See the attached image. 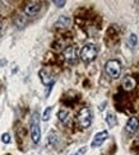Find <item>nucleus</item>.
I'll list each match as a JSON object with an SVG mask.
<instances>
[{
  "instance_id": "obj_13",
  "label": "nucleus",
  "mask_w": 139,
  "mask_h": 155,
  "mask_svg": "<svg viewBox=\"0 0 139 155\" xmlns=\"http://www.w3.org/2000/svg\"><path fill=\"white\" fill-rule=\"evenodd\" d=\"M69 23H70V19H69V18L65 17V15H61V17H59V19L56 20L55 26H56V27H67Z\"/></svg>"
},
{
  "instance_id": "obj_12",
  "label": "nucleus",
  "mask_w": 139,
  "mask_h": 155,
  "mask_svg": "<svg viewBox=\"0 0 139 155\" xmlns=\"http://www.w3.org/2000/svg\"><path fill=\"white\" fill-rule=\"evenodd\" d=\"M106 122H107V125L110 127H114L116 123H118V118H116L112 112H108L107 115H106Z\"/></svg>"
},
{
  "instance_id": "obj_1",
  "label": "nucleus",
  "mask_w": 139,
  "mask_h": 155,
  "mask_svg": "<svg viewBox=\"0 0 139 155\" xmlns=\"http://www.w3.org/2000/svg\"><path fill=\"white\" fill-rule=\"evenodd\" d=\"M31 139L35 144L40 142L41 139V129H40V115L35 112L31 118Z\"/></svg>"
},
{
  "instance_id": "obj_14",
  "label": "nucleus",
  "mask_w": 139,
  "mask_h": 155,
  "mask_svg": "<svg viewBox=\"0 0 139 155\" xmlns=\"http://www.w3.org/2000/svg\"><path fill=\"white\" fill-rule=\"evenodd\" d=\"M51 111H53V107H47L45 109V112H43V115H42V119H43V121H49L50 115H51Z\"/></svg>"
},
{
  "instance_id": "obj_10",
  "label": "nucleus",
  "mask_w": 139,
  "mask_h": 155,
  "mask_svg": "<svg viewBox=\"0 0 139 155\" xmlns=\"http://www.w3.org/2000/svg\"><path fill=\"white\" fill-rule=\"evenodd\" d=\"M122 86H124L125 90H132L135 86V80L132 77H126L122 80Z\"/></svg>"
},
{
  "instance_id": "obj_20",
  "label": "nucleus",
  "mask_w": 139,
  "mask_h": 155,
  "mask_svg": "<svg viewBox=\"0 0 139 155\" xmlns=\"http://www.w3.org/2000/svg\"><path fill=\"white\" fill-rule=\"evenodd\" d=\"M0 29H1V23H0Z\"/></svg>"
},
{
  "instance_id": "obj_16",
  "label": "nucleus",
  "mask_w": 139,
  "mask_h": 155,
  "mask_svg": "<svg viewBox=\"0 0 139 155\" xmlns=\"http://www.w3.org/2000/svg\"><path fill=\"white\" fill-rule=\"evenodd\" d=\"M49 141H50L53 145H55V142L58 141V135H56L55 132H51V134L49 135Z\"/></svg>"
},
{
  "instance_id": "obj_8",
  "label": "nucleus",
  "mask_w": 139,
  "mask_h": 155,
  "mask_svg": "<svg viewBox=\"0 0 139 155\" xmlns=\"http://www.w3.org/2000/svg\"><path fill=\"white\" fill-rule=\"evenodd\" d=\"M139 127V119L137 117H130L126 122V131L129 134H135Z\"/></svg>"
},
{
  "instance_id": "obj_2",
  "label": "nucleus",
  "mask_w": 139,
  "mask_h": 155,
  "mask_svg": "<svg viewBox=\"0 0 139 155\" xmlns=\"http://www.w3.org/2000/svg\"><path fill=\"white\" fill-rule=\"evenodd\" d=\"M96 56H97V47L93 43L86 45L80 51V59H82V61H84L86 64L92 62L96 59Z\"/></svg>"
},
{
  "instance_id": "obj_9",
  "label": "nucleus",
  "mask_w": 139,
  "mask_h": 155,
  "mask_svg": "<svg viewBox=\"0 0 139 155\" xmlns=\"http://www.w3.org/2000/svg\"><path fill=\"white\" fill-rule=\"evenodd\" d=\"M40 78L41 80H42V83L45 84V85H49L51 86L54 83V78L50 75V73L47 71V70H41L40 71Z\"/></svg>"
},
{
  "instance_id": "obj_5",
  "label": "nucleus",
  "mask_w": 139,
  "mask_h": 155,
  "mask_svg": "<svg viewBox=\"0 0 139 155\" xmlns=\"http://www.w3.org/2000/svg\"><path fill=\"white\" fill-rule=\"evenodd\" d=\"M64 57L69 64H75L78 60V52L74 46H69L64 50Z\"/></svg>"
},
{
  "instance_id": "obj_4",
  "label": "nucleus",
  "mask_w": 139,
  "mask_h": 155,
  "mask_svg": "<svg viewBox=\"0 0 139 155\" xmlns=\"http://www.w3.org/2000/svg\"><path fill=\"white\" fill-rule=\"evenodd\" d=\"M78 123L82 129H87L92 123V112L89 108H82L78 113Z\"/></svg>"
},
{
  "instance_id": "obj_6",
  "label": "nucleus",
  "mask_w": 139,
  "mask_h": 155,
  "mask_svg": "<svg viewBox=\"0 0 139 155\" xmlns=\"http://www.w3.org/2000/svg\"><path fill=\"white\" fill-rule=\"evenodd\" d=\"M41 9V4L39 1H32V3H28V4L26 5V8H24V13H26L27 15H29V17H33V15H36L37 13L40 12Z\"/></svg>"
},
{
  "instance_id": "obj_18",
  "label": "nucleus",
  "mask_w": 139,
  "mask_h": 155,
  "mask_svg": "<svg viewBox=\"0 0 139 155\" xmlns=\"http://www.w3.org/2000/svg\"><path fill=\"white\" fill-rule=\"evenodd\" d=\"M86 151H87V148H86V146H83V148H80L77 153H74L72 155H84V154H86Z\"/></svg>"
},
{
  "instance_id": "obj_19",
  "label": "nucleus",
  "mask_w": 139,
  "mask_h": 155,
  "mask_svg": "<svg viewBox=\"0 0 139 155\" xmlns=\"http://www.w3.org/2000/svg\"><path fill=\"white\" fill-rule=\"evenodd\" d=\"M54 4H55L56 7L61 8V7H64L65 5V1H58V0H54Z\"/></svg>"
},
{
  "instance_id": "obj_11",
  "label": "nucleus",
  "mask_w": 139,
  "mask_h": 155,
  "mask_svg": "<svg viewBox=\"0 0 139 155\" xmlns=\"http://www.w3.org/2000/svg\"><path fill=\"white\" fill-rule=\"evenodd\" d=\"M58 117H59V121L61 122V123L67 125L68 122H69V112H68V111H65V109L60 111L58 113Z\"/></svg>"
},
{
  "instance_id": "obj_15",
  "label": "nucleus",
  "mask_w": 139,
  "mask_h": 155,
  "mask_svg": "<svg viewBox=\"0 0 139 155\" xmlns=\"http://www.w3.org/2000/svg\"><path fill=\"white\" fill-rule=\"evenodd\" d=\"M137 36L135 34H130V37H129V45H130V47H134L135 45H137Z\"/></svg>"
},
{
  "instance_id": "obj_17",
  "label": "nucleus",
  "mask_w": 139,
  "mask_h": 155,
  "mask_svg": "<svg viewBox=\"0 0 139 155\" xmlns=\"http://www.w3.org/2000/svg\"><path fill=\"white\" fill-rule=\"evenodd\" d=\"M1 140H3V142L4 144H9L10 142V136L9 134H4L1 136Z\"/></svg>"
},
{
  "instance_id": "obj_7",
  "label": "nucleus",
  "mask_w": 139,
  "mask_h": 155,
  "mask_svg": "<svg viewBox=\"0 0 139 155\" xmlns=\"http://www.w3.org/2000/svg\"><path fill=\"white\" fill-rule=\"evenodd\" d=\"M107 137H108L107 131H101V132H98V134L94 135L93 140H92L91 146H92V148H98V146H101L103 142H105V140Z\"/></svg>"
},
{
  "instance_id": "obj_3",
  "label": "nucleus",
  "mask_w": 139,
  "mask_h": 155,
  "mask_svg": "<svg viewBox=\"0 0 139 155\" xmlns=\"http://www.w3.org/2000/svg\"><path fill=\"white\" fill-rule=\"evenodd\" d=\"M105 71L110 78L112 79L119 78L120 74H121V64L118 60H110L105 65Z\"/></svg>"
}]
</instances>
